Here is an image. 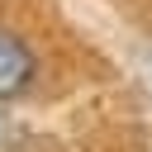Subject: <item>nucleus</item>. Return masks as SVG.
<instances>
[{"label": "nucleus", "instance_id": "f257e3e1", "mask_svg": "<svg viewBox=\"0 0 152 152\" xmlns=\"http://www.w3.org/2000/svg\"><path fill=\"white\" fill-rule=\"evenodd\" d=\"M33 76V57L24 48V38H14L10 28H0V100L19 95Z\"/></svg>", "mask_w": 152, "mask_h": 152}]
</instances>
